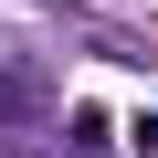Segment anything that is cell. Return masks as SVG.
I'll list each match as a JSON object with an SVG mask.
<instances>
[{
    "label": "cell",
    "mask_w": 158,
    "mask_h": 158,
    "mask_svg": "<svg viewBox=\"0 0 158 158\" xmlns=\"http://www.w3.org/2000/svg\"><path fill=\"white\" fill-rule=\"evenodd\" d=\"M42 106H53V85H42V63L0 42V127H32Z\"/></svg>",
    "instance_id": "cell-1"
}]
</instances>
